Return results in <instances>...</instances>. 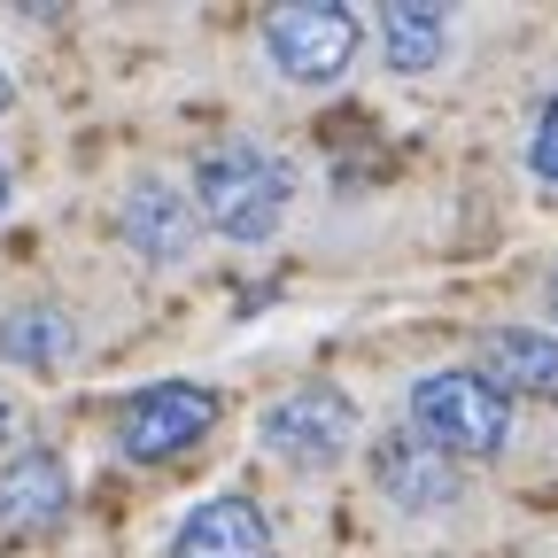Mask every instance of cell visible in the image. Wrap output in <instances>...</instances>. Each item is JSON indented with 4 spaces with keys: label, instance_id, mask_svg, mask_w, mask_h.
Here are the masks:
<instances>
[{
    "label": "cell",
    "instance_id": "1",
    "mask_svg": "<svg viewBox=\"0 0 558 558\" xmlns=\"http://www.w3.org/2000/svg\"><path fill=\"white\" fill-rule=\"evenodd\" d=\"M288 194H295L288 163L264 156L256 140H226V148H209L194 163V209L226 241H271L279 218H288Z\"/></svg>",
    "mask_w": 558,
    "mask_h": 558
},
{
    "label": "cell",
    "instance_id": "2",
    "mask_svg": "<svg viewBox=\"0 0 558 558\" xmlns=\"http://www.w3.org/2000/svg\"><path fill=\"white\" fill-rule=\"evenodd\" d=\"M411 427L442 458H497L512 435V403L481 373H427L411 388Z\"/></svg>",
    "mask_w": 558,
    "mask_h": 558
},
{
    "label": "cell",
    "instance_id": "3",
    "mask_svg": "<svg viewBox=\"0 0 558 558\" xmlns=\"http://www.w3.org/2000/svg\"><path fill=\"white\" fill-rule=\"evenodd\" d=\"M209 427H218V396L202 380H148V388H132L117 403V442L140 465H163V458L194 450Z\"/></svg>",
    "mask_w": 558,
    "mask_h": 558
},
{
    "label": "cell",
    "instance_id": "4",
    "mask_svg": "<svg viewBox=\"0 0 558 558\" xmlns=\"http://www.w3.org/2000/svg\"><path fill=\"white\" fill-rule=\"evenodd\" d=\"M256 435L271 442V458H288L303 473H326V465L349 458V442H357V403H349V388H333V380H303L295 396H279L264 411Z\"/></svg>",
    "mask_w": 558,
    "mask_h": 558
},
{
    "label": "cell",
    "instance_id": "5",
    "mask_svg": "<svg viewBox=\"0 0 558 558\" xmlns=\"http://www.w3.org/2000/svg\"><path fill=\"white\" fill-rule=\"evenodd\" d=\"M264 54H271L279 78H295V86H333L341 70L357 62V16L333 9V0H295V9H271Z\"/></svg>",
    "mask_w": 558,
    "mask_h": 558
},
{
    "label": "cell",
    "instance_id": "6",
    "mask_svg": "<svg viewBox=\"0 0 558 558\" xmlns=\"http://www.w3.org/2000/svg\"><path fill=\"white\" fill-rule=\"evenodd\" d=\"M473 357H481V380L497 388L505 403H512V396L558 403V341H550V333H535V326H497V333L473 341Z\"/></svg>",
    "mask_w": 558,
    "mask_h": 558
},
{
    "label": "cell",
    "instance_id": "7",
    "mask_svg": "<svg viewBox=\"0 0 558 558\" xmlns=\"http://www.w3.org/2000/svg\"><path fill=\"white\" fill-rule=\"evenodd\" d=\"M373 473H380V488L403 512H442L458 497V465L435 442H418V435H380L373 442Z\"/></svg>",
    "mask_w": 558,
    "mask_h": 558
},
{
    "label": "cell",
    "instance_id": "8",
    "mask_svg": "<svg viewBox=\"0 0 558 558\" xmlns=\"http://www.w3.org/2000/svg\"><path fill=\"white\" fill-rule=\"evenodd\" d=\"M194 226H202L194 194H179V186H163V179H140V186L124 194V241L148 256V264H179V256L194 248Z\"/></svg>",
    "mask_w": 558,
    "mask_h": 558
},
{
    "label": "cell",
    "instance_id": "9",
    "mask_svg": "<svg viewBox=\"0 0 558 558\" xmlns=\"http://www.w3.org/2000/svg\"><path fill=\"white\" fill-rule=\"evenodd\" d=\"M171 558H271V527L248 497H209L171 535Z\"/></svg>",
    "mask_w": 558,
    "mask_h": 558
},
{
    "label": "cell",
    "instance_id": "10",
    "mask_svg": "<svg viewBox=\"0 0 558 558\" xmlns=\"http://www.w3.org/2000/svg\"><path fill=\"white\" fill-rule=\"evenodd\" d=\"M70 512V473L54 450H24L0 465V527H16V535H39Z\"/></svg>",
    "mask_w": 558,
    "mask_h": 558
},
{
    "label": "cell",
    "instance_id": "11",
    "mask_svg": "<svg viewBox=\"0 0 558 558\" xmlns=\"http://www.w3.org/2000/svg\"><path fill=\"white\" fill-rule=\"evenodd\" d=\"M380 39H388V70L418 78V70H435V62H442L450 24H442V9H418V0H388V9H380Z\"/></svg>",
    "mask_w": 558,
    "mask_h": 558
},
{
    "label": "cell",
    "instance_id": "12",
    "mask_svg": "<svg viewBox=\"0 0 558 558\" xmlns=\"http://www.w3.org/2000/svg\"><path fill=\"white\" fill-rule=\"evenodd\" d=\"M0 357H16V365H62L70 357V318L62 311H47V303H24V311H9L0 318Z\"/></svg>",
    "mask_w": 558,
    "mask_h": 558
},
{
    "label": "cell",
    "instance_id": "13",
    "mask_svg": "<svg viewBox=\"0 0 558 558\" xmlns=\"http://www.w3.org/2000/svg\"><path fill=\"white\" fill-rule=\"evenodd\" d=\"M527 171L543 179V186H558V94L543 101V117H535V140H527Z\"/></svg>",
    "mask_w": 558,
    "mask_h": 558
},
{
    "label": "cell",
    "instance_id": "14",
    "mask_svg": "<svg viewBox=\"0 0 558 558\" xmlns=\"http://www.w3.org/2000/svg\"><path fill=\"white\" fill-rule=\"evenodd\" d=\"M16 101V78H9V70H0V109H9Z\"/></svg>",
    "mask_w": 558,
    "mask_h": 558
},
{
    "label": "cell",
    "instance_id": "15",
    "mask_svg": "<svg viewBox=\"0 0 558 558\" xmlns=\"http://www.w3.org/2000/svg\"><path fill=\"white\" fill-rule=\"evenodd\" d=\"M0 209H9V163H0Z\"/></svg>",
    "mask_w": 558,
    "mask_h": 558
},
{
    "label": "cell",
    "instance_id": "16",
    "mask_svg": "<svg viewBox=\"0 0 558 558\" xmlns=\"http://www.w3.org/2000/svg\"><path fill=\"white\" fill-rule=\"evenodd\" d=\"M550 318H558V271H550Z\"/></svg>",
    "mask_w": 558,
    "mask_h": 558
}]
</instances>
